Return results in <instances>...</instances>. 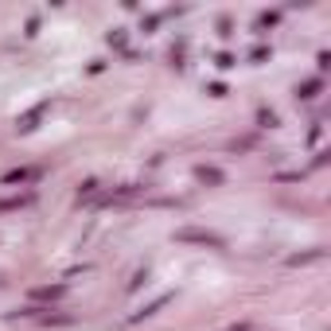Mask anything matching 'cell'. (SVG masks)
<instances>
[{
  "label": "cell",
  "mask_w": 331,
  "mask_h": 331,
  "mask_svg": "<svg viewBox=\"0 0 331 331\" xmlns=\"http://www.w3.org/2000/svg\"><path fill=\"white\" fill-rule=\"evenodd\" d=\"M31 176H35V172L20 168V172H8V176H4V183H24V180H31Z\"/></svg>",
  "instance_id": "cell-2"
},
{
  "label": "cell",
  "mask_w": 331,
  "mask_h": 331,
  "mask_svg": "<svg viewBox=\"0 0 331 331\" xmlns=\"http://www.w3.org/2000/svg\"><path fill=\"white\" fill-rule=\"evenodd\" d=\"M199 180H207V183H218V172H207V168H199Z\"/></svg>",
  "instance_id": "cell-4"
},
{
  "label": "cell",
  "mask_w": 331,
  "mask_h": 331,
  "mask_svg": "<svg viewBox=\"0 0 331 331\" xmlns=\"http://www.w3.org/2000/svg\"><path fill=\"white\" fill-rule=\"evenodd\" d=\"M24 203H31V195H20V199H4V203H0V211H16V207H24Z\"/></svg>",
  "instance_id": "cell-3"
},
{
  "label": "cell",
  "mask_w": 331,
  "mask_h": 331,
  "mask_svg": "<svg viewBox=\"0 0 331 331\" xmlns=\"http://www.w3.org/2000/svg\"><path fill=\"white\" fill-rule=\"evenodd\" d=\"M180 238L183 241H203V245H222L214 234H203V230H180Z\"/></svg>",
  "instance_id": "cell-1"
}]
</instances>
